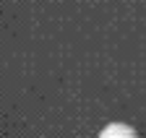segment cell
Wrapping results in <instances>:
<instances>
[{
	"label": "cell",
	"mask_w": 146,
	"mask_h": 138,
	"mask_svg": "<svg viewBox=\"0 0 146 138\" xmlns=\"http://www.w3.org/2000/svg\"><path fill=\"white\" fill-rule=\"evenodd\" d=\"M110 135H136V133L128 125H110V128L102 130V138H110Z\"/></svg>",
	"instance_id": "cell-1"
}]
</instances>
